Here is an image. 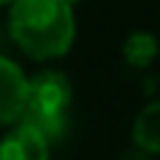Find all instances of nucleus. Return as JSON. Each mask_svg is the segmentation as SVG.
<instances>
[{
    "instance_id": "1",
    "label": "nucleus",
    "mask_w": 160,
    "mask_h": 160,
    "mask_svg": "<svg viewBox=\"0 0 160 160\" xmlns=\"http://www.w3.org/2000/svg\"><path fill=\"white\" fill-rule=\"evenodd\" d=\"M8 37L34 62H53L76 42V14L68 0H14L8 6Z\"/></svg>"
},
{
    "instance_id": "2",
    "label": "nucleus",
    "mask_w": 160,
    "mask_h": 160,
    "mask_svg": "<svg viewBox=\"0 0 160 160\" xmlns=\"http://www.w3.org/2000/svg\"><path fill=\"white\" fill-rule=\"evenodd\" d=\"M73 107V84L62 70H39L25 84V107L22 118L37 127L48 141L62 138L70 121Z\"/></svg>"
},
{
    "instance_id": "3",
    "label": "nucleus",
    "mask_w": 160,
    "mask_h": 160,
    "mask_svg": "<svg viewBox=\"0 0 160 160\" xmlns=\"http://www.w3.org/2000/svg\"><path fill=\"white\" fill-rule=\"evenodd\" d=\"M0 160H51V141L28 121H17L0 138Z\"/></svg>"
},
{
    "instance_id": "4",
    "label": "nucleus",
    "mask_w": 160,
    "mask_h": 160,
    "mask_svg": "<svg viewBox=\"0 0 160 160\" xmlns=\"http://www.w3.org/2000/svg\"><path fill=\"white\" fill-rule=\"evenodd\" d=\"M25 84L28 76L22 73V68L8 56H0V129H8L22 118Z\"/></svg>"
},
{
    "instance_id": "5",
    "label": "nucleus",
    "mask_w": 160,
    "mask_h": 160,
    "mask_svg": "<svg viewBox=\"0 0 160 160\" xmlns=\"http://www.w3.org/2000/svg\"><path fill=\"white\" fill-rule=\"evenodd\" d=\"M132 143L146 158H155L160 152V101L152 98L135 115V121H132Z\"/></svg>"
},
{
    "instance_id": "6",
    "label": "nucleus",
    "mask_w": 160,
    "mask_h": 160,
    "mask_svg": "<svg viewBox=\"0 0 160 160\" xmlns=\"http://www.w3.org/2000/svg\"><path fill=\"white\" fill-rule=\"evenodd\" d=\"M121 56H124V62H127L129 68L146 70V68H152L155 59H158V39H155L149 31H132V34L124 39V45H121Z\"/></svg>"
},
{
    "instance_id": "7",
    "label": "nucleus",
    "mask_w": 160,
    "mask_h": 160,
    "mask_svg": "<svg viewBox=\"0 0 160 160\" xmlns=\"http://www.w3.org/2000/svg\"><path fill=\"white\" fill-rule=\"evenodd\" d=\"M11 3H14V0H0V8H3V6H11Z\"/></svg>"
}]
</instances>
